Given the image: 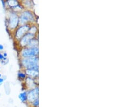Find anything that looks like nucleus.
<instances>
[{
  "label": "nucleus",
  "instance_id": "obj_1",
  "mask_svg": "<svg viewBox=\"0 0 121 107\" xmlns=\"http://www.w3.org/2000/svg\"><path fill=\"white\" fill-rule=\"evenodd\" d=\"M18 15L19 26L35 24L36 21L35 15L31 10L24 9Z\"/></svg>",
  "mask_w": 121,
  "mask_h": 107
},
{
  "label": "nucleus",
  "instance_id": "obj_2",
  "mask_svg": "<svg viewBox=\"0 0 121 107\" xmlns=\"http://www.w3.org/2000/svg\"><path fill=\"white\" fill-rule=\"evenodd\" d=\"M38 56L21 58V65L25 69H32L38 71Z\"/></svg>",
  "mask_w": 121,
  "mask_h": 107
},
{
  "label": "nucleus",
  "instance_id": "obj_3",
  "mask_svg": "<svg viewBox=\"0 0 121 107\" xmlns=\"http://www.w3.org/2000/svg\"><path fill=\"white\" fill-rule=\"evenodd\" d=\"M8 27L10 31H15L19 26V15L12 10H10L7 19Z\"/></svg>",
  "mask_w": 121,
  "mask_h": 107
},
{
  "label": "nucleus",
  "instance_id": "obj_4",
  "mask_svg": "<svg viewBox=\"0 0 121 107\" xmlns=\"http://www.w3.org/2000/svg\"><path fill=\"white\" fill-rule=\"evenodd\" d=\"M39 48L38 47L29 48L24 47L22 48L20 52L21 58H29L38 56Z\"/></svg>",
  "mask_w": 121,
  "mask_h": 107
},
{
  "label": "nucleus",
  "instance_id": "obj_5",
  "mask_svg": "<svg viewBox=\"0 0 121 107\" xmlns=\"http://www.w3.org/2000/svg\"><path fill=\"white\" fill-rule=\"evenodd\" d=\"M31 24H25L19 26L14 31V37L17 41H19L22 37L28 33Z\"/></svg>",
  "mask_w": 121,
  "mask_h": 107
},
{
  "label": "nucleus",
  "instance_id": "obj_6",
  "mask_svg": "<svg viewBox=\"0 0 121 107\" xmlns=\"http://www.w3.org/2000/svg\"><path fill=\"white\" fill-rule=\"evenodd\" d=\"M37 36V35H35L31 34L30 33H26V34L24 35L21 38V40H19V41H18L19 46H20L22 48L26 47L29 42H30L32 39L36 37Z\"/></svg>",
  "mask_w": 121,
  "mask_h": 107
},
{
  "label": "nucleus",
  "instance_id": "obj_7",
  "mask_svg": "<svg viewBox=\"0 0 121 107\" xmlns=\"http://www.w3.org/2000/svg\"><path fill=\"white\" fill-rule=\"evenodd\" d=\"M39 89L38 87H36L34 89H30L28 91L27 95V101L30 103L34 102L38 98Z\"/></svg>",
  "mask_w": 121,
  "mask_h": 107
},
{
  "label": "nucleus",
  "instance_id": "obj_8",
  "mask_svg": "<svg viewBox=\"0 0 121 107\" xmlns=\"http://www.w3.org/2000/svg\"><path fill=\"white\" fill-rule=\"evenodd\" d=\"M34 79H32V78L27 76L26 79H25V84H26V87L30 89H34L36 87H38V84L37 82H36L35 81Z\"/></svg>",
  "mask_w": 121,
  "mask_h": 107
},
{
  "label": "nucleus",
  "instance_id": "obj_9",
  "mask_svg": "<svg viewBox=\"0 0 121 107\" xmlns=\"http://www.w3.org/2000/svg\"><path fill=\"white\" fill-rule=\"evenodd\" d=\"M25 73L26 74L27 76L32 78V79H37L39 75L38 71L32 69H25Z\"/></svg>",
  "mask_w": 121,
  "mask_h": 107
},
{
  "label": "nucleus",
  "instance_id": "obj_10",
  "mask_svg": "<svg viewBox=\"0 0 121 107\" xmlns=\"http://www.w3.org/2000/svg\"><path fill=\"white\" fill-rule=\"evenodd\" d=\"M26 47L29 48H34V47H38V39L37 36L36 37L32 39Z\"/></svg>",
  "mask_w": 121,
  "mask_h": 107
},
{
  "label": "nucleus",
  "instance_id": "obj_11",
  "mask_svg": "<svg viewBox=\"0 0 121 107\" xmlns=\"http://www.w3.org/2000/svg\"><path fill=\"white\" fill-rule=\"evenodd\" d=\"M5 2L7 3L8 6L10 8L11 10L20 4L19 2L18 1H16V0H9V1Z\"/></svg>",
  "mask_w": 121,
  "mask_h": 107
},
{
  "label": "nucleus",
  "instance_id": "obj_12",
  "mask_svg": "<svg viewBox=\"0 0 121 107\" xmlns=\"http://www.w3.org/2000/svg\"><path fill=\"white\" fill-rule=\"evenodd\" d=\"M38 28L37 25L35 23V24H31L28 33H30L31 34H34L35 35H37L38 34Z\"/></svg>",
  "mask_w": 121,
  "mask_h": 107
},
{
  "label": "nucleus",
  "instance_id": "obj_13",
  "mask_svg": "<svg viewBox=\"0 0 121 107\" xmlns=\"http://www.w3.org/2000/svg\"><path fill=\"white\" fill-rule=\"evenodd\" d=\"M22 5L24 7V8L26 7L27 8L26 9L31 10V9L34 7V4L32 1H28V0H27V1L22 2Z\"/></svg>",
  "mask_w": 121,
  "mask_h": 107
},
{
  "label": "nucleus",
  "instance_id": "obj_14",
  "mask_svg": "<svg viewBox=\"0 0 121 107\" xmlns=\"http://www.w3.org/2000/svg\"><path fill=\"white\" fill-rule=\"evenodd\" d=\"M27 95H28V91H24L18 95V98L21 102H26L27 101Z\"/></svg>",
  "mask_w": 121,
  "mask_h": 107
},
{
  "label": "nucleus",
  "instance_id": "obj_15",
  "mask_svg": "<svg viewBox=\"0 0 121 107\" xmlns=\"http://www.w3.org/2000/svg\"><path fill=\"white\" fill-rule=\"evenodd\" d=\"M4 89L5 90V93L7 95H10L11 93V88H10V83L8 82H7L4 83Z\"/></svg>",
  "mask_w": 121,
  "mask_h": 107
},
{
  "label": "nucleus",
  "instance_id": "obj_16",
  "mask_svg": "<svg viewBox=\"0 0 121 107\" xmlns=\"http://www.w3.org/2000/svg\"><path fill=\"white\" fill-rule=\"evenodd\" d=\"M18 77L19 79H21V80H24L27 77V75L25 74V72L23 71H19L18 73Z\"/></svg>",
  "mask_w": 121,
  "mask_h": 107
},
{
  "label": "nucleus",
  "instance_id": "obj_17",
  "mask_svg": "<svg viewBox=\"0 0 121 107\" xmlns=\"http://www.w3.org/2000/svg\"><path fill=\"white\" fill-rule=\"evenodd\" d=\"M31 104L34 107H38L39 105V100L38 98L35 100L34 102L31 103Z\"/></svg>",
  "mask_w": 121,
  "mask_h": 107
},
{
  "label": "nucleus",
  "instance_id": "obj_18",
  "mask_svg": "<svg viewBox=\"0 0 121 107\" xmlns=\"http://www.w3.org/2000/svg\"><path fill=\"white\" fill-rule=\"evenodd\" d=\"M7 58L4 57L2 54L0 53V61H3V60H7Z\"/></svg>",
  "mask_w": 121,
  "mask_h": 107
},
{
  "label": "nucleus",
  "instance_id": "obj_19",
  "mask_svg": "<svg viewBox=\"0 0 121 107\" xmlns=\"http://www.w3.org/2000/svg\"><path fill=\"white\" fill-rule=\"evenodd\" d=\"M4 81V79L3 78H2V77L0 78V85H1L2 84Z\"/></svg>",
  "mask_w": 121,
  "mask_h": 107
},
{
  "label": "nucleus",
  "instance_id": "obj_20",
  "mask_svg": "<svg viewBox=\"0 0 121 107\" xmlns=\"http://www.w3.org/2000/svg\"><path fill=\"white\" fill-rule=\"evenodd\" d=\"M4 48V47L2 44H0V50H2Z\"/></svg>",
  "mask_w": 121,
  "mask_h": 107
},
{
  "label": "nucleus",
  "instance_id": "obj_21",
  "mask_svg": "<svg viewBox=\"0 0 121 107\" xmlns=\"http://www.w3.org/2000/svg\"><path fill=\"white\" fill-rule=\"evenodd\" d=\"M3 56H4V57H5V58H7V54L6 53V52H4V54H3Z\"/></svg>",
  "mask_w": 121,
  "mask_h": 107
},
{
  "label": "nucleus",
  "instance_id": "obj_22",
  "mask_svg": "<svg viewBox=\"0 0 121 107\" xmlns=\"http://www.w3.org/2000/svg\"><path fill=\"white\" fill-rule=\"evenodd\" d=\"M2 77V75H1V74H0V78H1Z\"/></svg>",
  "mask_w": 121,
  "mask_h": 107
},
{
  "label": "nucleus",
  "instance_id": "obj_23",
  "mask_svg": "<svg viewBox=\"0 0 121 107\" xmlns=\"http://www.w3.org/2000/svg\"><path fill=\"white\" fill-rule=\"evenodd\" d=\"M0 69H1V67H0Z\"/></svg>",
  "mask_w": 121,
  "mask_h": 107
}]
</instances>
